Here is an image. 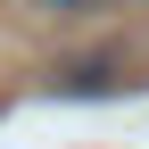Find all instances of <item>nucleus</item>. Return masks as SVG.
Segmentation results:
<instances>
[{"label": "nucleus", "mask_w": 149, "mask_h": 149, "mask_svg": "<svg viewBox=\"0 0 149 149\" xmlns=\"http://www.w3.org/2000/svg\"><path fill=\"white\" fill-rule=\"evenodd\" d=\"M50 91H58V100H108V91H124V74L108 66V58H74Z\"/></svg>", "instance_id": "f257e3e1"}, {"label": "nucleus", "mask_w": 149, "mask_h": 149, "mask_svg": "<svg viewBox=\"0 0 149 149\" xmlns=\"http://www.w3.org/2000/svg\"><path fill=\"white\" fill-rule=\"evenodd\" d=\"M91 8H116V0H42V17H91Z\"/></svg>", "instance_id": "f03ea898"}]
</instances>
